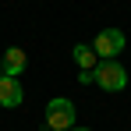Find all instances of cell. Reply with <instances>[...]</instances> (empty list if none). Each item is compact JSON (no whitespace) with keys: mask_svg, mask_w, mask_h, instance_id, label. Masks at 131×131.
<instances>
[{"mask_svg":"<svg viewBox=\"0 0 131 131\" xmlns=\"http://www.w3.org/2000/svg\"><path fill=\"white\" fill-rule=\"evenodd\" d=\"M71 57H74V64L82 67V71H92V67L99 64V57L92 53V46H85V43H78L74 50H71Z\"/></svg>","mask_w":131,"mask_h":131,"instance_id":"8992f818","label":"cell"},{"mask_svg":"<svg viewBox=\"0 0 131 131\" xmlns=\"http://www.w3.org/2000/svg\"><path fill=\"white\" fill-rule=\"evenodd\" d=\"M92 82L103 89V92H121L128 89V71L117 64V60H99L92 67Z\"/></svg>","mask_w":131,"mask_h":131,"instance_id":"6da1fadb","label":"cell"},{"mask_svg":"<svg viewBox=\"0 0 131 131\" xmlns=\"http://www.w3.org/2000/svg\"><path fill=\"white\" fill-rule=\"evenodd\" d=\"M124 43H128V39H124L121 28H103V32L92 39V53L103 57V60H117V53L124 50Z\"/></svg>","mask_w":131,"mask_h":131,"instance_id":"3957f363","label":"cell"},{"mask_svg":"<svg viewBox=\"0 0 131 131\" xmlns=\"http://www.w3.org/2000/svg\"><path fill=\"white\" fill-rule=\"evenodd\" d=\"M21 99H25V92H21V85H18V78L0 74V106L14 110V106H21Z\"/></svg>","mask_w":131,"mask_h":131,"instance_id":"5b68a950","label":"cell"},{"mask_svg":"<svg viewBox=\"0 0 131 131\" xmlns=\"http://www.w3.org/2000/svg\"><path fill=\"white\" fill-rule=\"evenodd\" d=\"M71 131H92V128H71Z\"/></svg>","mask_w":131,"mask_h":131,"instance_id":"52a82bcc","label":"cell"},{"mask_svg":"<svg viewBox=\"0 0 131 131\" xmlns=\"http://www.w3.org/2000/svg\"><path fill=\"white\" fill-rule=\"evenodd\" d=\"M25 67H28V57H25L21 46H7V53L0 57V71L7 74V78H18Z\"/></svg>","mask_w":131,"mask_h":131,"instance_id":"277c9868","label":"cell"},{"mask_svg":"<svg viewBox=\"0 0 131 131\" xmlns=\"http://www.w3.org/2000/svg\"><path fill=\"white\" fill-rule=\"evenodd\" d=\"M46 128L50 131H71L74 128V103L64 99V96L50 99L46 103Z\"/></svg>","mask_w":131,"mask_h":131,"instance_id":"7a4b0ae2","label":"cell"}]
</instances>
